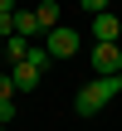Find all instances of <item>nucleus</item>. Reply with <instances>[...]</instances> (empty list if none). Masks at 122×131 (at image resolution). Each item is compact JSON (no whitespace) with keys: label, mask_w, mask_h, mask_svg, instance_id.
Masks as SVG:
<instances>
[{"label":"nucleus","mask_w":122,"mask_h":131,"mask_svg":"<svg viewBox=\"0 0 122 131\" xmlns=\"http://www.w3.org/2000/svg\"><path fill=\"white\" fill-rule=\"evenodd\" d=\"M117 92H122V78H93V83H83V88H78L73 107H78V117H93V112H103Z\"/></svg>","instance_id":"nucleus-1"},{"label":"nucleus","mask_w":122,"mask_h":131,"mask_svg":"<svg viewBox=\"0 0 122 131\" xmlns=\"http://www.w3.org/2000/svg\"><path fill=\"white\" fill-rule=\"evenodd\" d=\"M93 73L98 78H122V44H93Z\"/></svg>","instance_id":"nucleus-2"},{"label":"nucleus","mask_w":122,"mask_h":131,"mask_svg":"<svg viewBox=\"0 0 122 131\" xmlns=\"http://www.w3.org/2000/svg\"><path fill=\"white\" fill-rule=\"evenodd\" d=\"M44 49H49L54 58H73V53H78V29H68V24H59L54 34H44Z\"/></svg>","instance_id":"nucleus-3"},{"label":"nucleus","mask_w":122,"mask_h":131,"mask_svg":"<svg viewBox=\"0 0 122 131\" xmlns=\"http://www.w3.org/2000/svg\"><path fill=\"white\" fill-rule=\"evenodd\" d=\"M93 39H98V44H122V19L112 15V10L93 19Z\"/></svg>","instance_id":"nucleus-4"},{"label":"nucleus","mask_w":122,"mask_h":131,"mask_svg":"<svg viewBox=\"0 0 122 131\" xmlns=\"http://www.w3.org/2000/svg\"><path fill=\"white\" fill-rule=\"evenodd\" d=\"M0 49H5V68H20V63L29 58V49H34V39H24V34H15V39H5Z\"/></svg>","instance_id":"nucleus-5"},{"label":"nucleus","mask_w":122,"mask_h":131,"mask_svg":"<svg viewBox=\"0 0 122 131\" xmlns=\"http://www.w3.org/2000/svg\"><path fill=\"white\" fill-rule=\"evenodd\" d=\"M10 78H15V88H20V92H34V88H39V78H44V73H39V68H34V63H20V68H10Z\"/></svg>","instance_id":"nucleus-6"},{"label":"nucleus","mask_w":122,"mask_h":131,"mask_svg":"<svg viewBox=\"0 0 122 131\" xmlns=\"http://www.w3.org/2000/svg\"><path fill=\"white\" fill-rule=\"evenodd\" d=\"M34 15H39V29H44V34H54V29H59V0H39V5H34Z\"/></svg>","instance_id":"nucleus-7"},{"label":"nucleus","mask_w":122,"mask_h":131,"mask_svg":"<svg viewBox=\"0 0 122 131\" xmlns=\"http://www.w3.org/2000/svg\"><path fill=\"white\" fill-rule=\"evenodd\" d=\"M15 34H24V39L44 34V29H39V15H34V10H15Z\"/></svg>","instance_id":"nucleus-8"},{"label":"nucleus","mask_w":122,"mask_h":131,"mask_svg":"<svg viewBox=\"0 0 122 131\" xmlns=\"http://www.w3.org/2000/svg\"><path fill=\"white\" fill-rule=\"evenodd\" d=\"M15 78H10V68H0V102H15Z\"/></svg>","instance_id":"nucleus-9"},{"label":"nucleus","mask_w":122,"mask_h":131,"mask_svg":"<svg viewBox=\"0 0 122 131\" xmlns=\"http://www.w3.org/2000/svg\"><path fill=\"white\" fill-rule=\"evenodd\" d=\"M78 5H83L93 19H98V15H108V5H117V0H78Z\"/></svg>","instance_id":"nucleus-10"},{"label":"nucleus","mask_w":122,"mask_h":131,"mask_svg":"<svg viewBox=\"0 0 122 131\" xmlns=\"http://www.w3.org/2000/svg\"><path fill=\"white\" fill-rule=\"evenodd\" d=\"M15 117H20V112H15V102H0V122H5V126H10V122H15Z\"/></svg>","instance_id":"nucleus-11"},{"label":"nucleus","mask_w":122,"mask_h":131,"mask_svg":"<svg viewBox=\"0 0 122 131\" xmlns=\"http://www.w3.org/2000/svg\"><path fill=\"white\" fill-rule=\"evenodd\" d=\"M0 68H5V49H0Z\"/></svg>","instance_id":"nucleus-12"},{"label":"nucleus","mask_w":122,"mask_h":131,"mask_svg":"<svg viewBox=\"0 0 122 131\" xmlns=\"http://www.w3.org/2000/svg\"><path fill=\"white\" fill-rule=\"evenodd\" d=\"M0 131H5V122H0Z\"/></svg>","instance_id":"nucleus-13"},{"label":"nucleus","mask_w":122,"mask_h":131,"mask_svg":"<svg viewBox=\"0 0 122 131\" xmlns=\"http://www.w3.org/2000/svg\"><path fill=\"white\" fill-rule=\"evenodd\" d=\"M117 10H122V0H117Z\"/></svg>","instance_id":"nucleus-14"}]
</instances>
